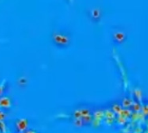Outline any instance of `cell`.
<instances>
[{
    "label": "cell",
    "mask_w": 148,
    "mask_h": 133,
    "mask_svg": "<svg viewBox=\"0 0 148 133\" xmlns=\"http://www.w3.org/2000/svg\"><path fill=\"white\" fill-rule=\"evenodd\" d=\"M0 107L3 109H10L11 107V101L8 97L0 98Z\"/></svg>",
    "instance_id": "277c9868"
},
{
    "label": "cell",
    "mask_w": 148,
    "mask_h": 133,
    "mask_svg": "<svg viewBox=\"0 0 148 133\" xmlns=\"http://www.w3.org/2000/svg\"><path fill=\"white\" fill-rule=\"evenodd\" d=\"M3 91H4V86L3 85H1L0 86V96L3 93Z\"/></svg>",
    "instance_id": "9c48e42d"
},
{
    "label": "cell",
    "mask_w": 148,
    "mask_h": 133,
    "mask_svg": "<svg viewBox=\"0 0 148 133\" xmlns=\"http://www.w3.org/2000/svg\"><path fill=\"white\" fill-rule=\"evenodd\" d=\"M92 16L94 19L95 20H98L101 16V11L98 10V9H95L93 11H92Z\"/></svg>",
    "instance_id": "8992f818"
},
{
    "label": "cell",
    "mask_w": 148,
    "mask_h": 133,
    "mask_svg": "<svg viewBox=\"0 0 148 133\" xmlns=\"http://www.w3.org/2000/svg\"><path fill=\"white\" fill-rule=\"evenodd\" d=\"M132 105H133V101H132V100L129 99V98H125V99L122 100V106L125 107V108L130 107Z\"/></svg>",
    "instance_id": "5b68a950"
},
{
    "label": "cell",
    "mask_w": 148,
    "mask_h": 133,
    "mask_svg": "<svg viewBox=\"0 0 148 133\" xmlns=\"http://www.w3.org/2000/svg\"><path fill=\"white\" fill-rule=\"evenodd\" d=\"M54 41L59 45H67L69 42V39L68 36L62 35V34H56L54 35Z\"/></svg>",
    "instance_id": "3957f363"
},
{
    "label": "cell",
    "mask_w": 148,
    "mask_h": 133,
    "mask_svg": "<svg viewBox=\"0 0 148 133\" xmlns=\"http://www.w3.org/2000/svg\"><path fill=\"white\" fill-rule=\"evenodd\" d=\"M24 133H36L34 131H31V130H29V131H27V132H25Z\"/></svg>",
    "instance_id": "30bf717a"
},
{
    "label": "cell",
    "mask_w": 148,
    "mask_h": 133,
    "mask_svg": "<svg viewBox=\"0 0 148 133\" xmlns=\"http://www.w3.org/2000/svg\"><path fill=\"white\" fill-rule=\"evenodd\" d=\"M5 119V113L2 111H0V122H3Z\"/></svg>",
    "instance_id": "ba28073f"
},
{
    "label": "cell",
    "mask_w": 148,
    "mask_h": 133,
    "mask_svg": "<svg viewBox=\"0 0 148 133\" xmlns=\"http://www.w3.org/2000/svg\"><path fill=\"white\" fill-rule=\"evenodd\" d=\"M29 126V122L26 119H20L16 123V129L19 133H24L27 132Z\"/></svg>",
    "instance_id": "6da1fadb"
},
{
    "label": "cell",
    "mask_w": 148,
    "mask_h": 133,
    "mask_svg": "<svg viewBox=\"0 0 148 133\" xmlns=\"http://www.w3.org/2000/svg\"><path fill=\"white\" fill-rule=\"evenodd\" d=\"M113 37H114V41L116 42V43H123L127 38V35H126V33L121 31V30H117L114 33L113 35Z\"/></svg>",
    "instance_id": "7a4b0ae2"
},
{
    "label": "cell",
    "mask_w": 148,
    "mask_h": 133,
    "mask_svg": "<svg viewBox=\"0 0 148 133\" xmlns=\"http://www.w3.org/2000/svg\"><path fill=\"white\" fill-rule=\"evenodd\" d=\"M75 125L76 126L80 127V126H82V125H84V123H83V121H82V119H75Z\"/></svg>",
    "instance_id": "52a82bcc"
}]
</instances>
